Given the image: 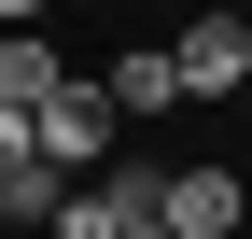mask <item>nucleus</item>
<instances>
[{
  "instance_id": "obj_1",
  "label": "nucleus",
  "mask_w": 252,
  "mask_h": 239,
  "mask_svg": "<svg viewBox=\"0 0 252 239\" xmlns=\"http://www.w3.org/2000/svg\"><path fill=\"white\" fill-rule=\"evenodd\" d=\"M42 155L70 169V183L112 169V84H56V99H42Z\"/></svg>"
},
{
  "instance_id": "obj_2",
  "label": "nucleus",
  "mask_w": 252,
  "mask_h": 239,
  "mask_svg": "<svg viewBox=\"0 0 252 239\" xmlns=\"http://www.w3.org/2000/svg\"><path fill=\"white\" fill-rule=\"evenodd\" d=\"M168 71H182V99H238V84H252V28L238 14H196L168 42Z\"/></svg>"
},
{
  "instance_id": "obj_3",
  "label": "nucleus",
  "mask_w": 252,
  "mask_h": 239,
  "mask_svg": "<svg viewBox=\"0 0 252 239\" xmlns=\"http://www.w3.org/2000/svg\"><path fill=\"white\" fill-rule=\"evenodd\" d=\"M238 211H252L238 169H168V211H154V225H168V239H238Z\"/></svg>"
},
{
  "instance_id": "obj_4",
  "label": "nucleus",
  "mask_w": 252,
  "mask_h": 239,
  "mask_svg": "<svg viewBox=\"0 0 252 239\" xmlns=\"http://www.w3.org/2000/svg\"><path fill=\"white\" fill-rule=\"evenodd\" d=\"M56 84H70V71H56V42H42V28H0V113H42Z\"/></svg>"
},
{
  "instance_id": "obj_5",
  "label": "nucleus",
  "mask_w": 252,
  "mask_h": 239,
  "mask_svg": "<svg viewBox=\"0 0 252 239\" xmlns=\"http://www.w3.org/2000/svg\"><path fill=\"white\" fill-rule=\"evenodd\" d=\"M112 113H182V71H168V42L112 56Z\"/></svg>"
},
{
  "instance_id": "obj_6",
  "label": "nucleus",
  "mask_w": 252,
  "mask_h": 239,
  "mask_svg": "<svg viewBox=\"0 0 252 239\" xmlns=\"http://www.w3.org/2000/svg\"><path fill=\"white\" fill-rule=\"evenodd\" d=\"M42 14H56V0H0V28H42Z\"/></svg>"
},
{
  "instance_id": "obj_7",
  "label": "nucleus",
  "mask_w": 252,
  "mask_h": 239,
  "mask_svg": "<svg viewBox=\"0 0 252 239\" xmlns=\"http://www.w3.org/2000/svg\"><path fill=\"white\" fill-rule=\"evenodd\" d=\"M140 239H168V225H140Z\"/></svg>"
}]
</instances>
